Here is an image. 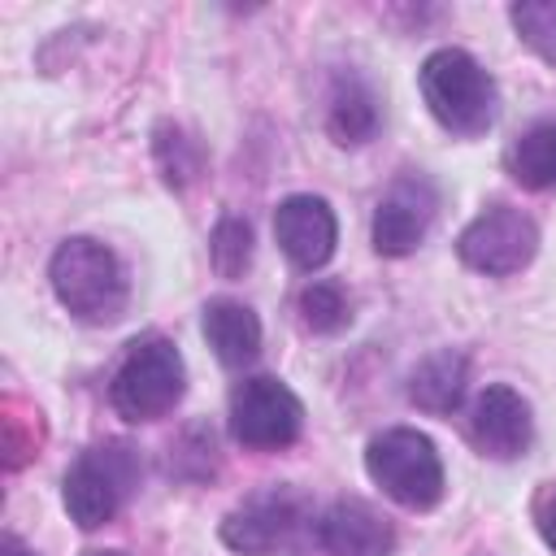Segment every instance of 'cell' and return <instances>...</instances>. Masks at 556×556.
<instances>
[{
	"instance_id": "cell-5",
	"label": "cell",
	"mask_w": 556,
	"mask_h": 556,
	"mask_svg": "<svg viewBox=\"0 0 556 556\" xmlns=\"http://www.w3.org/2000/svg\"><path fill=\"white\" fill-rule=\"evenodd\" d=\"M222 539L243 556H295L308 539H317V521L304 495L287 486H269L243 500L222 521Z\"/></svg>"
},
{
	"instance_id": "cell-14",
	"label": "cell",
	"mask_w": 556,
	"mask_h": 556,
	"mask_svg": "<svg viewBox=\"0 0 556 556\" xmlns=\"http://www.w3.org/2000/svg\"><path fill=\"white\" fill-rule=\"evenodd\" d=\"M465 391V356L460 352H434L426 356L408 378V400L430 413H452Z\"/></svg>"
},
{
	"instance_id": "cell-10",
	"label": "cell",
	"mask_w": 556,
	"mask_h": 556,
	"mask_svg": "<svg viewBox=\"0 0 556 556\" xmlns=\"http://www.w3.org/2000/svg\"><path fill=\"white\" fill-rule=\"evenodd\" d=\"M274 239L295 269L313 274L334 256L339 222L321 195H287L274 208Z\"/></svg>"
},
{
	"instance_id": "cell-13",
	"label": "cell",
	"mask_w": 556,
	"mask_h": 556,
	"mask_svg": "<svg viewBox=\"0 0 556 556\" xmlns=\"http://www.w3.org/2000/svg\"><path fill=\"white\" fill-rule=\"evenodd\" d=\"M204 339L226 369H243L261 356V321L239 300H208L204 304Z\"/></svg>"
},
{
	"instance_id": "cell-7",
	"label": "cell",
	"mask_w": 556,
	"mask_h": 556,
	"mask_svg": "<svg viewBox=\"0 0 556 556\" xmlns=\"http://www.w3.org/2000/svg\"><path fill=\"white\" fill-rule=\"evenodd\" d=\"M300 430H304V404L282 378L256 374L230 391L235 443H243L252 452H278V447H291L300 439Z\"/></svg>"
},
{
	"instance_id": "cell-20",
	"label": "cell",
	"mask_w": 556,
	"mask_h": 556,
	"mask_svg": "<svg viewBox=\"0 0 556 556\" xmlns=\"http://www.w3.org/2000/svg\"><path fill=\"white\" fill-rule=\"evenodd\" d=\"M539 534H543V543L556 552V495L539 508Z\"/></svg>"
},
{
	"instance_id": "cell-15",
	"label": "cell",
	"mask_w": 556,
	"mask_h": 556,
	"mask_svg": "<svg viewBox=\"0 0 556 556\" xmlns=\"http://www.w3.org/2000/svg\"><path fill=\"white\" fill-rule=\"evenodd\" d=\"M513 178L530 191H556V117L534 122L508 152Z\"/></svg>"
},
{
	"instance_id": "cell-12",
	"label": "cell",
	"mask_w": 556,
	"mask_h": 556,
	"mask_svg": "<svg viewBox=\"0 0 556 556\" xmlns=\"http://www.w3.org/2000/svg\"><path fill=\"white\" fill-rule=\"evenodd\" d=\"M317 543L330 556H391L395 552V526L369 500L343 495L317 517Z\"/></svg>"
},
{
	"instance_id": "cell-3",
	"label": "cell",
	"mask_w": 556,
	"mask_h": 556,
	"mask_svg": "<svg viewBox=\"0 0 556 556\" xmlns=\"http://www.w3.org/2000/svg\"><path fill=\"white\" fill-rule=\"evenodd\" d=\"M139 478H143V465H139V452L130 443L104 439V443L87 447L65 473L70 521H78L83 530L113 521L130 504V495L139 491Z\"/></svg>"
},
{
	"instance_id": "cell-18",
	"label": "cell",
	"mask_w": 556,
	"mask_h": 556,
	"mask_svg": "<svg viewBox=\"0 0 556 556\" xmlns=\"http://www.w3.org/2000/svg\"><path fill=\"white\" fill-rule=\"evenodd\" d=\"M348 295L339 282H308L300 291V321L313 330V334H334L348 326Z\"/></svg>"
},
{
	"instance_id": "cell-8",
	"label": "cell",
	"mask_w": 556,
	"mask_h": 556,
	"mask_svg": "<svg viewBox=\"0 0 556 556\" xmlns=\"http://www.w3.org/2000/svg\"><path fill=\"white\" fill-rule=\"evenodd\" d=\"M456 252H460V261L469 269L491 274V278H504V274H517V269L530 265V256L539 252V226L521 208L491 204V208H482L460 230Z\"/></svg>"
},
{
	"instance_id": "cell-22",
	"label": "cell",
	"mask_w": 556,
	"mask_h": 556,
	"mask_svg": "<svg viewBox=\"0 0 556 556\" xmlns=\"http://www.w3.org/2000/svg\"><path fill=\"white\" fill-rule=\"evenodd\" d=\"M87 556H126V552H87Z\"/></svg>"
},
{
	"instance_id": "cell-9",
	"label": "cell",
	"mask_w": 556,
	"mask_h": 556,
	"mask_svg": "<svg viewBox=\"0 0 556 556\" xmlns=\"http://www.w3.org/2000/svg\"><path fill=\"white\" fill-rule=\"evenodd\" d=\"M434 208H439V191L430 187V178L421 174L395 178L374 208V248L382 256H408L426 239Z\"/></svg>"
},
{
	"instance_id": "cell-11",
	"label": "cell",
	"mask_w": 556,
	"mask_h": 556,
	"mask_svg": "<svg viewBox=\"0 0 556 556\" xmlns=\"http://www.w3.org/2000/svg\"><path fill=\"white\" fill-rule=\"evenodd\" d=\"M469 439L491 460H517V456H526V447L534 439L530 404L513 387H504V382L478 391V400L469 408Z\"/></svg>"
},
{
	"instance_id": "cell-2",
	"label": "cell",
	"mask_w": 556,
	"mask_h": 556,
	"mask_svg": "<svg viewBox=\"0 0 556 556\" xmlns=\"http://www.w3.org/2000/svg\"><path fill=\"white\" fill-rule=\"evenodd\" d=\"M48 278H52V291L56 300L78 317V321H91V326H109L126 313V300H130V287H126V274H122V261L96 243V239H65L56 252H52V265H48Z\"/></svg>"
},
{
	"instance_id": "cell-16",
	"label": "cell",
	"mask_w": 556,
	"mask_h": 556,
	"mask_svg": "<svg viewBox=\"0 0 556 556\" xmlns=\"http://www.w3.org/2000/svg\"><path fill=\"white\" fill-rule=\"evenodd\" d=\"M326 126L334 135V143H365L378 126V104L369 96V87L361 78H339L330 91V113Z\"/></svg>"
},
{
	"instance_id": "cell-6",
	"label": "cell",
	"mask_w": 556,
	"mask_h": 556,
	"mask_svg": "<svg viewBox=\"0 0 556 556\" xmlns=\"http://www.w3.org/2000/svg\"><path fill=\"white\" fill-rule=\"evenodd\" d=\"M182 391H187V369L178 348L169 339H143L117 365L109 400L126 421H156L182 400Z\"/></svg>"
},
{
	"instance_id": "cell-17",
	"label": "cell",
	"mask_w": 556,
	"mask_h": 556,
	"mask_svg": "<svg viewBox=\"0 0 556 556\" xmlns=\"http://www.w3.org/2000/svg\"><path fill=\"white\" fill-rule=\"evenodd\" d=\"M208 256H213V269L222 278H243V269L252 265V226L243 217H222L213 226Z\"/></svg>"
},
{
	"instance_id": "cell-19",
	"label": "cell",
	"mask_w": 556,
	"mask_h": 556,
	"mask_svg": "<svg viewBox=\"0 0 556 556\" xmlns=\"http://www.w3.org/2000/svg\"><path fill=\"white\" fill-rule=\"evenodd\" d=\"M517 35L526 48H534L547 65H556V0L539 4V0H526V4H513L508 9Z\"/></svg>"
},
{
	"instance_id": "cell-21",
	"label": "cell",
	"mask_w": 556,
	"mask_h": 556,
	"mask_svg": "<svg viewBox=\"0 0 556 556\" xmlns=\"http://www.w3.org/2000/svg\"><path fill=\"white\" fill-rule=\"evenodd\" d=\"M0 556H30V552H26L17 539H4V543H0Z\"/></svg>"
},
{
	"instance_id": "cell-4",
	"label": "cell",
	"mask_w": 556,
	"mask_h": 556,
	"mask_svg": "<svg viewBox=\"0 0 556 556\" xmlns=\"http://www.w3.org/2000/svg\"><path fill=\"white\" fill-rule=\"evenodd\" d=\"M365 473L400 508L426 513L443 500V460L421 430L395 426V430L374 434L365 447Z\"/></svg>"
},
{
	"instance_id": "cell-1",
	"label": "cell",
	"mask_w": 556,
	"mask_h": 556,
	"mask_svg": "<svg viewBox=\"0 0 556 556\" xmlns=\"http://www.w3.org/2000/svg\"><path fill=\"white\" fill-rule=\"evenodd\" d=\"M421 100L434 113V122L460 139H473L491 130L495 122V78L465 52V48H439L421 61Z\"/></svg>"
}]
</instances>
